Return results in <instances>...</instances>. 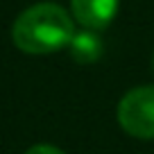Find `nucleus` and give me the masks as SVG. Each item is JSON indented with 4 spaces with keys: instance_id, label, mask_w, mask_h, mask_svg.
<instances>
[{
    "instance_id": "3",
    "label": "nucleus",
    "mask_w": 154,
    "mask_h": 154,
    "mask_svg": "<svg viewBox=\"0 0 154 154\" xmlns=\"http://www.w3.org/2000/svg\"><path fill=\"white\" fill-rule=\"evenodd\" d=\"M120 0H70L72 18L86 29H104L118 14Z\"/></svg>"
},
{
    "instance_id": "6",
    "label": "nucleus",
    "mask_w": 154,
    "mask_h": 154,
    "mask_svg": "<svg viewBox=\"0 0 154 154\" xmlns=\"http://www.w3.org/2000/svg\"><path fill=\"white\" fill-rule=\"evenodd\" d=\"M152 70H154V54H152Z\"/></svg>"
},
{
    "instance_id": "4",
    "label": "nucleus",
    "mask_w": 154,
    "mask_h": 154,
    "mask_svg": "<svg viewBox=\"0 0 154 154\" xmlns=\"http://www.w3.org/2000/svg\"><path fill=\"white\" fill-rule=\"evenodd\" d=\"M68 50H70V57L77 63H93L102 54V41L95 29L84 27L82 32H75V36L68 43Z\"/></svg>"
},
{
    "instance_id": "1",
    "label": "nucleus",
    "mask_w": 154,
    "mask_h": 154,
    "mask_svg": "<svg viewBox=\"0 0 154 154\" xmlns=\"http://www.w3.org/2000/svg\"><path fill=\"white\" fill-rule=\"evenodd\" d=\"M75 36V18L54 2H38L20 11L11 27V38L27 54H50L66 48Z\"/></svg>"
},
{
    "instance_id": "5",
    "label": "nucleus",
    "mask_w": 154,
    "mask_h": 154,
    "mask_svg": "<svg viewBox=\"0 0 154 154\" xmlns=\"http://www.w3.org/2000/svg\"><path fill=\"white\" fill-rule=\"evenodd\" d=\"M25 154H63L59 147L54 145H48V143H38V145H32Z\"/></svg>"
},
{
    "instance_id": "2",
    "label": "nucleus",
    "mask_w": 154,
    "mask_h": 154,
    "mask_svg": "<svg viewBox=\"0 0 154 154\" xmlns=\"http://www.w3.org/2000/svg\"><path fill=\"white\" fill-rule=\"evenodd\" d=\"M118 122L129 136L154 138V86L127 91L118 104Z\"/></svg>"
}]
</instances>
